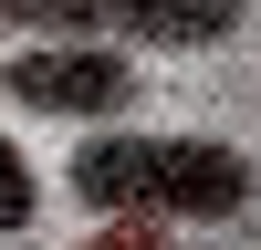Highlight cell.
Instances as JSON below:
<instances>
[{"label": "cell", "instance_id": "obj_2", "mask_svg": "<svg viewBox=\"0 0 261 250\" xmlns=\"http://www.w3.org/2000/svg\"><path fill=\"white\" fill-rule=\"evenodd\" d=\"M0 94H11L21 115H63V125L84 115V125H105V115L136 104V73H125V52H105V42L53 32V42H32V52L0 63Z\"/></svg>", "mask_w": 261, "mask_h": 250}, {"label": "cell", "instance_id": "obj_4", "mask_svg": "<svg viewBox=\"0 0 261 250\" xmlns=\"http://www.w3.org/2000/svg\"><path fill=\"white\" fill-rule=\"evenodd\" d=\"M32 208H42L32 198V167H21V146L0 136V229H32Z\"/></svg>", "mask_w": 261, "mask_h": 250}, {"label": "cell", "instance_id": "obj_1", "mask_svg": "<svg viewBox=\"0 0 261 250\" xmlns=\"http://www.w3.org/2000/svg\"><path fill=\"white\" fill-rule=\"evenodd\" d=\"M73 198L125 219H230L251 208V157L241 146H209V136H94L73 146Z\"/></svg>", "mask_w": 261, "mask_h": 250}, {"label": "cell", "instance_id": "obj_3", "mask_svg": "<svg viewBox=\"0 0 261 250\" xmlns=\"http://www.w3.org/2000/svg\"><path fill=\"white\" fill-rule=\"evenodd\" d=\"M0 21L21 32H125V42H157V52H199V42L241 32L251 0H0Z\"/></svg>", "mask_w": 261, "mask_h": 250}]
</instances>
